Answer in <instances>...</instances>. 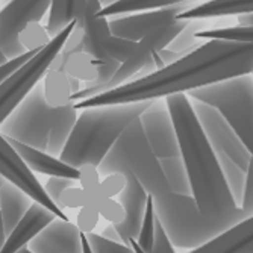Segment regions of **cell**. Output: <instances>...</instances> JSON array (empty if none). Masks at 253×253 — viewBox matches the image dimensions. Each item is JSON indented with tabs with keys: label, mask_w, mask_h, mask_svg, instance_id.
Here are the masks:
<instances>
[{
	"label": "cell",
	"mask_w": 253,
	"mask_h": 253,
	"mask_svg": "<svg viewBox=\"0 0 253 253\" xmlns=\"http://www.w3.org/2000/svg\"><path fill=\"white\" fill-rule=\"evenodd\" d=\"M152 102L84 109L76 119L72 133L58 159L73 169L82 166H93L97 169L125 127L140 117Z\"/></svg>",
	"instance_id": "3957f363"
},
{
	"label": "cell",
	"mask_w": 253,
	"mask_h": 253,
	"mask_svg": "<svg viewBox=\"0 0 253 253\" xmlns=\"http://www.w3.org/2000/svg\"><path fill=\"white\" fill-rule=\"evenodd\" d=\"M52 0H9L0 11V50L6 59H14L23 53L18 34L32 21H41L50 9Z\"/></svg>",
	"instance_id": "8fae6325"
},
{
	"label": "cell",
	"mask_w": 253,
	"mask_h": 253,
	"mask_svg": "<svg viewBox=\"0 0 253 253\" xmlns=\"http://www.w3.org/2000/svg\"><path fill=\"white\" fill-rule=\"evenodd\" d=\"M17 253H32V252H29V250H28V249L25 247V249H21V250H18Z\"/></svg>",
	"instance_id": "681fc988"
},
{
	"label": "cell",
	"mask_w": 253,
	"mask_h": 253,
	"mask_svg": "<svg viewBox=\"0 0 253 253\" xmlns=\"http://www.w3.org/2000/svg\"><path fill=\"white\" fill-rule=\"evenodd\" d=\"M55 218L56 217L49 210H45L37 202H32L28 212L23 215V218L12 229V232L5 238L0 253H17L18 250L28 247V244Z\"/></svg>",
	"instance_id": "e0dca14e"
},
{
	"label": "cell",
	"mask_w": 253,
	"mask_h": 253,
	"mask_svg": "<svg viewBox=\"0 0 253 253\" xmlns=\"http://www.w3.org/2000/svg\"><path fill=\"white\" fill-rule=\"evenodd\" d=\"M32 199L23 193L20 188L9 182H3L0 187V220L5 238L12 232L15 224L23 218L32 205Z\"/></svg>",
	"instance_id": "44dd1931"
},
{
	"label": "cell",
	"mask_w": 253,
	"mask_h": 253,
	"mask_svg": "<svg viewBox=\"0 0 253 253\" xmlns=\"http://www.w3.org/2000/svg\"><path fill=\"white\" fill-rule=\"evenodd\" d=\"M237 20H238V26L253 28V12L240 14V15H237Z\"/></svg>",
	"instance_id": "7bdbcfd3"
},
{
	"label": "cell",
	"mask_w": 253,
	"mask_h": 253,
	"mask_svg": "<svg viewBox=\"0 0 253 253\" xmlns=\"http://www.w3.org/2000/svg\"><path fill=\"white\" fill-rule=\"evenodd\" d=\"M96 208L99 211V215H102L105 220H108L111 224H119L125 218V211L122 205L109 197H99L96 202Z\"/></svg>",
	"instance_id": "836d02e7"
},
{
	"label": "cell",
	"mask_w": 253,
	"mask_h": 253,
	"mask_svg": "<svg viewBox=\"0 0 253 253\" xmlns=\"http://www.w3.org/2000/svg\"><path fill=\"white\" fill-rule=\"evenodd\" d=\"M100 237H103L105 240L112 241V243L123 244V241H122V238H120V235H119V232H117V229H116V226H114V224L106 226V227L103 229V232H102Z\"/></svg>",
	"instance_id": "b9f144b4"
},
{
	"label": "cell",
	"mask_w": 253,
	"mask_h": 253,
	"mask_svg": "<svg viewBox=\"0 0 253 253\" xmlns=\"http://www.w3.org/2000/svg\"><path fill=\"white\" fill-rule=\"evenodd\" d=\"M42 79V96L45 103L52 109L73 103L70 91V78L62 70H59V68H49Z\"/></svg>",
	"instance_id": "484cf974"
},
{
	"label": "cell",
	"mask_w": 253,
	"mask_h": 253,
	"mask_svg": "<svg viewBox=\"0 0 253 253\" xmlns=\"http://www.w3.org/2000/svg\"><path fill=\"white\" fill-rule=\"evenodd\" d=\"M127 246L133 250V253H146L140 246H138V243H136V240H135V238L129 240V241H127Z\"/></svg>",
	"instance_id": "ee69618b"
},
{
	"label": "cell",
	"mask_w": 253,
	"mask_h": 253,
	"mask_svg": "<svg viewBox=\"0 0 253 253\" xmlns=\"http://www.w3.org/2000/svg\"><path fill=\"white\" fill-rule=\"evenodd\" d=\"M190 21L185 20H174L169 25L163 26V28H158L149 34H146L140 41H136V47L135 52L132 53V56L122 62L117 68V72L114 73V76L109 79L108 84L99 86V88H91V86H82L79 89V93L72 96V102H81L84 99L88 97H93L96 94L105 93L108 89H112L116 86H120L129 81H133L136 78V75L140 73L143 68L150 62L152 56L155 52L158 50H163L166 49L167 45L185 29V26L188 25Z\"/></svg>",
	"instance_id": "9c48e42d"
},
{
	"label": "cell",
	"mask_w": 253,
	"mask_h": 253,
	"mask_svg": "<svg viewBox=\"0 0 253 253\" xmlns=\"http://www.w3.org/2000/svg\"><path fill=\"white\" fill-rule=\"evenodd\" d=\"M196 119L203 130L206 141L210 143L214 153H221L235 163L243 171H247L249 164L252 163V152L246 149L240 136L231 127L220 112L208 105L197 100H190Z\"/></svg>",
	"instance_id": "30bf717a"
},
{
	"label": "cell",
	"mask_w": 253,
	"mask_h": 253,
	"mask_svg": "<svg viewBox=\"0 0 253 253\" xmlns=\"http://www.w3.org/2000/svg\"><path fill=\"white\" fill-rule=\"evenodd\" d=\"M220 112L247 150H253V76L243 75L191 89L185 94Z\"/></svg>",
	"instance_id": "5b68a950"
},
{
	"label": "cell",
	"mask_w": 253,
	"mask_h": 253,
	"mask_svg": "<svg viewBox=\"0 0 253 253\" xmlns=\"http://www.w3.org/2000/svg\"><path fill=\"white\" fill-rule=\"evenodd\" d=\"M79 170V182H81V188L89 196V199L93 200V203L100 197V176L96 167L93 166H82L78 169Z\"/></svg>",
	"instance_id": "1f68e13d"
},
{
	"label": "cell",
	"mask_w": 253,
	"mask_h": 253,
	"mask_svg": "<svg viewBox=\"0 0 253 253\" xmlns=\"http://www.w3.org/2000/svg\"><path fill=\"white\" fill-rule=\"evenodd\" d=\"M53 123V109L45 103L38 84L0 125V135L45 152Z\"/></svg>",
	"instance_id": "ba28073f"
},
{
	"label": "cell",
	"mask_w": 253,
	"mask_h": 253,
	"mask_svg": "<svg viewBox=\"0 0 253 253\" xmlns=\"http://www.w3.org/2000/svg\"><path fill=\"white\" fill-rule=\"evenodd\" d=\"M253 220L246 218L188 253H253Z\"/></svg>",
	"instance_id": "ac0fdd59"
},
{
	"label": "cell",
	"mask_w": 253,
	"mask_h": 253,
	"mask_svg": "<svg viewBox=\"0 0 253 253\" xmlns=\"http://www.w3.org/2000/svg\"><path fill=\"white\" fill-rule=\"evenodd\" d=\"M240 210L247 217H253V161L247 167L246 183H244V191H243V199L240 203Z\"/></svg>",
	"instance_id": "ab89813d"
},
{
	"label": "cell",
	"mask_w": 253,
	"mask_h": 253,
	"mask_svg": "<svg viewBox=\"0 0 253 253\" xmlns=\"http://www.w3.org/2000/svg\"><path fill=\"white\" fill-rule=\"evenodd\" d=\"M5 182V179L0 177V187H2V183ZM5 241V234H3V227H2V220H0V249H2V244Z\"/></svg>",
	"instance_id": "bcb514c9"
},
{
	"label": "cell",
	"mask_w": 253,
	"mask_h": 253,
	"mask_svg": "<svg viewBox=\"0 0 253 253\" xmlns=\"http://www.w3.org/2000/svg\"><path fill=\"white\" fill-rule=\"evenodd\" d=\"M0 2H2V0H0Z\"/></svg>",
	"instance_id": "f907efd6"
},
{
	"label": "cell",
	"mask_w": 253,
	"mask_h": 253,
	"mask_svg": "<svg viewBox=\"0 0 253 253\" xmlns=\"http://www.w3.org/2000/svg\"><path fill=\"white\" fill-rule=\"evenodd\" d=\"M102 62H99L96 58L91 55L79 50L72 52L67 55H58L50 68H59L68 78L78 79L82 85L85 84H96L100 75ZM112 65V64H109Z\"/></svg>",
	"instance_id": "ffe728a7"
},
{
	"label": "cell",
	"mask_w": 253,
	"mask_h": 253,
	"mask_svg": "<svg viewBox=\"0 0 253 253\" xmlns=\"http://www.w3.org/2000/svg\"><path fill=\"white\" fill-rule=\"evenodd\" d=\"M215 156H217V161H218V166H220L223 179H224L226 185H227V190H229V193H231L235 205L240 208L247 171H243L235 163H232L231 159L226 158L221 153H215Z\"/></svg>",
	"instance_id": "83f0119b"
},
{
	"label": "cell",
	"mask_w": 253,
	"mask_h": 253,
	"mask_svg": "<svg viewBox=\"0 0 253 253\" xmlns=\"http://www.w3.org/2000/svg\"><path fill=\"white\" fill-rule=\"evenodd\" d=\"M85 238L88 241L91 253H133V250L129 246L108 241L94 232L85 234Z\"/></svg>",
	"instance_id": "d6a6232c"
},
{
	"label": "cell",
	"mask_w": 253,
	"mask_h": 253,
	"mask_svg": "<svg viewBox=\"0 0 253 253\" xmlns=\"http://www.w3.org/2000/svg\"><path fill=\"white\" fill-rule=\"evenodd\" d=\"M76 119H78V114H76L73 103L53 109V123L49 132L45 153H49L50 156H55V158L61 155L68 136L72 133V129L76 123Z\"/></svg>",
	"instance_id": "cb8c5ba5"
},
{
	"label": "cell",
	"mask_w": 253,
	"mask_h": 253,
	"mask_svg": "<svg viewBox=\"0 0 253 253\" xmlns=\"http://www.w3.org/2000/svg\"><path fill=\"white\" fill-rule=\"evenodd\" d=\"M50 41L49 34L45 32V28L41 25V21H32L28 26H25L18 34V42L25 52L40 50Z\"/></svg>",
	"instance_id": "f546056e"
},
{
	"label": "cell",
	"mask_w": 253,
	"mask_h": 253,
	"mask_svg": "<svg viewBox=\"0 0 253 253\" xmlns=\"http://www.w3.org/2000/svg\"><path fill=\"white\" fill-rule=\"evenodd\" d=\"M253 11V0H210L193 8L182 11L176 15V20H210L217 17L240 15Z\"/></svg>",
	"instance_id": "7402d4cb"
},
{
	"label": "cell",
	"mask_w": 253,
	"mask_h": 253,
	"mask_svg": "<svg viewBox=\"0 0 253 253\" xmlns=\"http://www.w3.org/2000/svg\"><path fill=\"white\" fill-rule=\"evenodd\" d=\"M155 208H153V197L147 194V200H146V210H144V215L141 220V226H140V232L136 235V243L146 253H150L152 250V244H153V234H155Z\"/></svg>",
	"instance_id": "4dcf8cb0"
},
{
	"label": "cell",
	"mask_w": 253,
	"mask_h": 253,
	"mask_svg": "<svg viewBox=\"0 0 253 253\" xmlns=\"http://www.w3.org/2000/svg\"><path fill=\"white\" fill-rule=\"evenodd\" d=\"M153 208L173 247L196 249L226 231L200 214L193 196L170 193L164 200L153 202Z\"/></svg>",
	"instance_id": "8992f818"
},
{
	"label": "cell",
	"mask_w": 253,
	"mask_h": 253,
	"mask_svg": "<svg viewBox=\"0 0 253 253\" xmlns=\"http://www.w3.org/2000/svg\"><path fill=\"white\" fill-rule=\"evenodd\" d=\"M164 102L176 130L191 196L200 214L224 229L250 218L235 205L229 193L217 156L206 141L190 99L185 94H173Z\"/></svg>",
	"instance_id": "7a4b0ae2"
},
{
	"label": "cell",
	"mask_w": 253,
	"mask_h": 253,
	"mask_svg": "<svg viewBox=\"0 0 253 253\" xmlns=\"http://www.w3.org/2000/svg\"><path fill=\"white\" fill-rule=\"evenodd\" d=\"M253 42L206 41L159 70L73 103L75 109L152 102L229 78L252 75Z\"/></svg>",
	"instance_id": "6da1fadb"
},
{
	"label": "cell",
	"mask_w": 253,
	"mask_h": 253,
	"mask_svg": "<svg viewBox=\"0 0 253 253\" xmlns=\"http://www.w3.org/2000/svg\"><path fill=\"white\" fill-rule=\"evenodd\" d=\"M116 2H119V0H99V3H100V6H102V8L109 6V5L116 3Z\"/></svg>",
	"instance_id": "7dc6e473"
},
{
	"label": "cell",
	"mask_w": 253,
	"mask_h": 253,
	"mask_svg": "<svg viewBox=\"0 0 253 253\" xmlns=\"http://www.w3.org/2000/svg\"><path fill=\"white\" fill-rule=\"evenodd\" d=\"M8 59H6V56L3 55V52L2 50H0V65H2V64H5Z\"/></svg>",
	"instance_id": "c3c4849f"
},
{
	"label": "cell",
	"mask_w": 253,
	"mask_h": 253,
	"mask_svg": "<svg viewBox=\"0 0 253 253\" xmlns=\"http://www.w3.org/2000/svg\"><path fill=\"white\" fill-rule=\"evenodd\" d=\"M126 187V176L125 173H111L105 176L103 182H100V197L114 199L119 196Z\"/></svg>",
	"instance_id": "8d00e7d4"
},
{
	"label": "cell",
	"mask_w": 253,
	"mask_h": 253,
	"mask_svg": "<svg viewBox=\"0 0 253 253\" xmlns=\"http://www.w3.org/2000/svg\"><path fill=\"white\" fill-rule=\"evenodd\" d=\"M159 167L164 173V177L169 183V188L171 193L182 194V196H191V188L188 182V174L183 166V161L180 156L174 158H163L158 159Z\"/></svg>",
	"instance_id": "4316f807"
},
{
	"label": "cell",
	"mask_w": 253,
	"mask_h": 253,
	"mask_svg": "<svg viewBox=\"0 0 253 253\" xmlns=\"http://www.w3.org/2000/svg\"><path fill=\"white\" fill-rule=\"evenodd\" d=\"M138 119L155 158L163 159L180 156L176 130L164 100H153Z\"/></svg>",
	"instance_id": "4fadbf2b"
},
{
	"label": "cell",
	"mask_w": 253,
	"mask_h": 253,
	"mask_svg": "<svg viewBox=\"0 0 253 253\" xmlns=\"http://www.w3.org/2000/svg\"><path fill=\"white\" fill-rule=\"evenodd\" d=\"M193 6H194V2H190V3H183V5H177V6H170L166 9L112 17V18H108L109 32L114 37L125 38V40L136 42V41H140L146 34L174 21L176 15L179 12L187 11Z\"/></svg>",
	"instance_id": "5bb4252c"
},
{
	"label": "cell",
	"mask_w": 253,
	"mask_h": 253,
	"mask_svg": "<svg viewBox=\"0 0 253 253\" xmlns=\"http://www.w3.org/2000/svg\"><path fill=\"white\" fill-rule=\"evenodd\" d=\"M150 253H176L163 224L159 223L158 218H155V234H153V244Z\"/></svg>",
	"instance_id": "f35d334b"
},
{
	"label": "cell",
	"mask_w": 253,
	"mask_h": 253,
	"mask_svg": "<svg viewBox=\"0 0 253 253\" xmlns=\"http://www.w3.org/2000/svg\"><path fill=\"white\" fill-rule=\"evenodd\" d=\"M81 244H82V253H91L89 246H88V241L85 238V234H82V232H81Z\"/></svg>",
	"instance_id": "f6af8a7d"
},
{
	"label": "cell",
	"mask_w": 253,
	"mask_h": 253,
	"mask_svg": "<svg viewBox=\"0 0 253 253\" xmlns=\"http://www.w3.org/2000/svg\"><path fill=\"white\" fill-rule=\"evenodd\" d=\"M6 140L32 173L38 171L41 174H47L50 177H65L72 180L79 179V170L64 164L61 159L50 156L49 153H45L42 150L34 149L31 146L9 140V138H6Z\"/></svg>",
	"instance_id": "d6986e66"
},
{
	"label": "cell",
	"mask_w": 253,
	"mask_h": 253,
	"mask_svg": "<svg viewBox=\"0 0 253 253\" xmlns=\"http://www.w3.org/2000/svg\"><path fill=\"white\" fill-rule=\"evenodd\" d=\"M0 177L12 183L17 188H20L34 202L40 203L45 210H49L56 218L70 221L68 215L64 211H61L49 199V196L44 193V188L40 183V180L26 167V164L23 163L21 158L17 155V152L12 149V146L8 143V140L3 135H0Z\"/></svg>",
	"instance_id": "7c38bea8"
},
{
	"label": "cell",
	"mask_w": 253,
	"mask_h": 253,
	"mask_svg": "<svg viewBox=\"0 0 253 253\" xmlns=\"http://www.w3.org/2000/svg\"><path fill=\"white\" fill-rule=\"evenodd\" d=\"M37 52H38V50L26 52V53H23V55H20V56L14 58V59H8L5 64L0 65V84H2V82L9 76V75H12L20 65H23V64H25V62L28 61V59H31Z\"/></svg>",
	"instance_id": "60d3db41"
},
{
	"label": "cell",
	"mask_w": 253,
	"mask_h": 253,
	"mask_svg": "<svg viewBox=\"0 0 253 253\" xmlns=\"http://www.w3.org/2000/svg\"><path fill=\"white\" fill-rule=\"evenodd\" d=\"M26 249L32 253H82L81 232L73 221L55 218Z\"/></svg>",
	"instance_id": "9a60e30c"
},
{
	"label": "cell",
	"mask_w": 253,
	"mask_h": 253,
	"mask_svg": "<svg viewBox=\"0 0 253 253\" xmlns=\"http://www.w3.org/2000/svg\"><path fill=\"white\" fill-rule=\"evenodd\" d=\"M125 176H126V187L119 194V200H117L125 211V218L123 221L114 226H116L123 244L127 246V241L136 238L138 232H140L141 220L146 210L147 193L132 173H125Z\"/></svg>",
	"instance_id": "2e32d148"
},
{
	"label": "cell",
	"mask_w": 253,
	"mask_h": 253,
	"mask_svg": "<svg viewBox=\"0 0 253 253\" xmlns=\"http://www.w3.org/2000/svg\"><path fill=\"white\" fill-rule=\"evenodd\" d=\"M196 2V0H119L109 6L102 8L97 15L105 18L120 17V15H129V14H140V12H149V11H158L166 9L170 6H177L183 3Z\"/></svg>",
	"instance_id": "d4e9b609"
},
{
	"label": "cell",
	"mask_w": 253,
	"mask_h": 253,
	"mask_svg": "<svg viewBox=\"0 0 253 253\" xmlns=\"http://www.w3.org/2000/svg\"><path fill=\"white\" fill-rule=\"evenodd\" d=\"M99 211L96 208V205L91 202L85 206H82L78 217H76V227L79 229V232L82 234H89L93 232L97 223H99Z\"/></svg>",
	"instance_id": "d590c367"
},
{
	"label": "cell",
	"mask_w": 253,
	"mask_h": 253,
	"mask_svg": "<svg viewBox=\"0 0 253 253\" xmlns=\"http://www.w3.org/2000/svg\"><path fill=\"white\" fill-rule=\"evenodd\" d=\"M76 21L67 25L59 34L50 38V41L40 49L31 59L9 75L0 84V125H2L9 114L23 102L31 91L40 84V81L47 73L50 65L61 53L67 37L72 34Z\"/></svg>",
	"instance_id": "52a82bcc"
},
{
	"label": "cell",
	"mask_w": 253,
	"mask_h": 253,
	"mask_svg": "<svg viewBox=\"0 0 253 253\" xmlns=\"http://www.w3.org/2000/svg\"><path fill=\"white\" fill-rule=\"evenodd\" d=\"M8 2H9V0H8Z\"/></svg>",
	"instance_id": "816d5d0a"
},
{
	"label": "cell",
	"mask_w": 253,
	"mask_h": 253,
	"mask_svg": "<svg viewBox=\"0 0 253 253\" xmlns=\"http://www.w3.org/2000/svg\"><path fill=\"white\" fill-rule=\"evenodd\" d=\"M75 183H76V180H72V179L50 177L47 182H45V185H42V188H44V193L49 196V199L59 208V197H61L62 191L70 187H75Z\"/></svg>",
	"instance_id": "74e56055"
},
{
	"label": "cell",
	"mask_w": 253,
	"mask_h": 253,
	"mask_svg": "<svg viewBox=\"0 0 253 253\" xmlns=\"http://www.w3.org/2000/svg\"><path fill=\"white\" fill-rule=\"evenodd\" d=\"M91 202L93 200L89 199V196L81 187H70L64 190L59 197V210H64V208L76 210V208H82V206Z\"/></svg>",
	"instance_id": "e575fe53"
},
{
	"label": "cell",
	"mask_w": 253,
	"mask_h": 253,
	"mask_svg": "<svg viewBox=\"0 0 253 253\" xmlns=\"http://www.w3.org/2000/svg\"><path fill=\"white\" fill-rule=\"evenodd\" d=\"M99 176L111 173H132L153 202L164 200L171 191L159 167V161L152 153L140 119L132 120L112 144L97 167Z\"/></svg>",
	"instance_id": "277c9868"
},
{
	"label": "cell",
	"mask_w": 253,
	"mask_h": 253,
	"mask_svg": "<svg viewBox=\"0 0 253 253\" xmlns=\"http://www.w3.org/2000/svg\"><path fill=\"white\" fill-rule=\"evenodd\" d=\"M86 0H52L47 25L44 26L45 32L52 38L73 21H76V25H81Z\"/></svg>",
	"instance_id": "603a6c76"
},
{
	"label": "cell",
	"mask_w": 253,
	"mask_h": 253,
	"mask_svg": "<svg viewBox=\"0 0 253 253\" xmlns=\"http://www.w3.org/2000/svg\"><path fill=\"white\" fill-rule=\"evenodd\" d=\"M196 40L206 41H224V42H253V28L244 26H227V28H212L203 29L194 34Z\"/></svg>",
	"instance_id": "f1b7e54d"
}]
</instances>
